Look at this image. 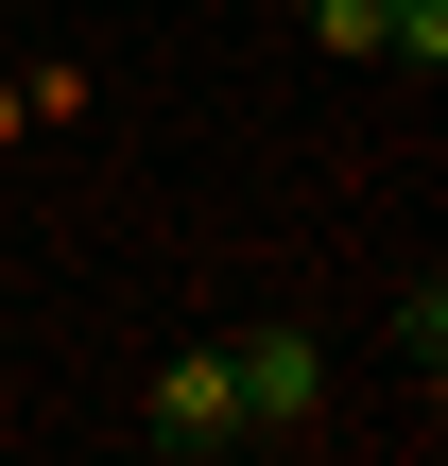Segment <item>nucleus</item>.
<instances>
[{"label":"nucleus","mask_w":448,"mask_h":466,"mask_svg":"<svg viewBox=\"0 0 448 466\" xmlns=\"http://www.w3.org/2000/svg\"><path fill=\"white\" fill-rule=\"evenodd\" d=\"M224 398H242V450H259V432H311V415H328V346H311L294 311H259V329H224Z\"/></svg>","instance_id":"nucleus-1"},{"label":"nucleus","mask_w":448,"mask_h":466,"mask_svg":"<svg viewBox=\"0 0 448 466\" xmlns=\"http://www.w3.org/2000/svg\"><path fill=\"white\" fill-rule=\"evenodd\" d=\"M138 450H173V466H224V450H242L224 346H173V363H155V398H138Z\"/></svg>","instance_id":"nucleus-2"},{"label":"nucleus","mask_w":448,"mask_h":466,"mask_svg":"<svg viewBox=\"0 0 448 466\" xmlns=\"http://www.w3.org/2000/svg\"><path fill=\"white\" fill-rule=\"evenodd\" d=\"M294 17H311L328 52H397L414 86H432V69H448V0H294Z\"/></svg>","instance_id":"nucleus-3"}]
</instances>
